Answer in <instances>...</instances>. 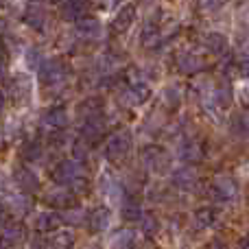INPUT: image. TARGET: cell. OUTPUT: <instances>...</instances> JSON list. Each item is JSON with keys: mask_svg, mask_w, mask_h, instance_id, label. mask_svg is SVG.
Returning a JSON list of instances; mask_svg holds the SVG:
<instances>
[{"mask_svg": "<svg viewBox=\"0 0 249 249\" xmlns=\"http://www.w3.org/2000/svg\"><path fill=\"white\" fill-rule=\"evenodd\" d=\"M55 181L59 186H68L74 193H81L86 186V175H83V164L79 160H64L53 173Z\"/></svg>", "mask_w": 249, "mask_h": 249, "instance_id": "obj_1", "label": "cell"}, {"mask_svg": "<svg viewBox=\"0 0 249 249\" xmlns=\"http://www.w3.org/2000/svg\"><path fill=\"white\" fill-rule=\"evenodd\" d=\"M131 151V133L129 131H116L107 138L105 142V158L118 162V160L127 158V153Z\"/></svg>", "mask_w": 249, "mask_h": 249, "instance_id": "obj_2", "label": "cell"}, {"mask_svg": "<svg viewBox=\"0 0 249 249\" xmlns=\"http://www.w3.org/2000/svg\"><path fill=\"white\" fill-rule=\"evenodd\" d=\"M142 164H144L146 171L162 175V173H166L171 168V158H168V153L162 146H144V151H142Z\"/></svg>", "mask_w": 249, "mask_h": 249, "instance_id": "obj_3", "label": "cell"}, {"mask_svg": "<svg viewBox=\"0 0 249 249\" xmlns=\"http://www.w3.org/2000/svg\"><path fill=\"white\" fill-rule=\"evenodd\" d=\"M212 195L219 203H232L238 197V186L234 177L230 175H216L212 179Z\"/></svg>", "mask_w": 249, "mask_h": 249, "instance_id": "obj_4", "label": "cell"}, {"mask_svg": "<svg viewBox=\"0 0 249 249\" xmlns=\"http://www.w3.org/2000/svg\"><path fill=\"white\" fill-rule=\"evenodd\" d=\"M68 127V112L66 107H51L42 116V131L48 136H57L59 131Z\"/></svg>", "mask_w": 249, "mask_h": 249, "instance_id": "obj_5", "label": "cell"}, {"mask_svg": "<svg viewBox=\"0 0 249 249\" xmlns=\"http://www.w3.org/2000/svg\"><path fill=\"white\" fill-rule=\"evenodd\" d=\"M99 188L103 199L109 203V206H123V186L118 184V179L112 175V173H103L99 179Z\"/></svg>", "mask_w": 249, "mask_h": 249, "instance_id": "obj_6", "label": "cell"}, {"mask_svg": "<svg viewBox=\"0 0 249 249\" xmlns=\"http://www.w3.org/2000/svg\"><path fill=\"white\" fill-rule=\"evenodd\" d=\"M151 96V88L146 81L140 83H127V88L121 92V103L129 105V107H136V105H142L146 99Z\"/></svg>", "mask_w": 249, "mask_h": 249, "instance_id": "obj_7", "label": "cell"}, {"mask_svg": "<svg viewBox=\"0 0 249 249\" xmlns=\"http://www.w3.org/2000/svg\"><path fill=\"white\" fill-rule=\"evenodd\" d=\"M177 155L186 164H199L203 160V144L197 138H184L177 146Z\"/></svg>", "mask_w": 249, "mask_h": 249, "instance_id": "obj_8", "label": "cell"}, {"mask_svg": "<svg viewBox=\"0 0 249 249\" xmlns=\"http://www.w3.org/2000/svg\"><path fill=\"white\" fill-rule=\"evenodd\" d=\"M39 79H42L46 86H59L66 79V68L59 59H46L39 68Z\"/></svg>", "mask_w": 249, "mask_h": 249, "instance_id": "obj_9", "label": "cell"}, {"mask_svg": "<svg viewBox=\"0 0 249 249\" xmlns=\"http://www.w3.org/2000/svg\"><path fill=\"white\" fill-rule=\"evenodd\" d=\"M171 181H173V186H175V188L186 190V193H193V190H197V186H199L197 173H195L193 168H188V166L175 168V171H173V175H171Z\"/></svg>", "mask_w": 249, "mask_h": 249, "instance_id": "obj_10", "label": "cell"}, {"mask_svg": "<svg viewBox=\"0 0 249 249\" xmlns=\"http://www.w3.org/2000/svg\"><path fill=\"white\" fill-rule=\"evenodd\" d=\"M31 210V201L22 193H4V212L16 219L24 216Z\"/></svg>", "mask_w": 249, "mask_h": 249, "instance_id": "obj_11", "label": "cell"}, {"mask_svg": "<svg viewBox=\"0 0 249 249\" xmlns=\"http://www.w3.org/2000/svg\"><path fill=\"white\" fill-rule=\"evenodd\" d=\"M61 221H64L61 214H57V212H53V210H44V212H37V214H35L33 228L37 230V232H55V230L61 225Z\"/></svg>", "mask_w": 249, "mask_h": 249, "instance_id": "obj_12", "label": "cell"}, {"mask_svg": "<svg viewBox=\"0 0 249 249\" xmlns=\"http://www.w3.org/2000/svg\"><path fill=\"white\" fill-rule=\"evenodd\" d=\"M105 133V121H103V116H92V118H86L81 124V138H83V142H94V140H99L101 136Z\"/></svg>", "mask_w": 249, "mask_h": 249, "instance_id": "obj_13", "label": "cell"}, {"mask_svg": "<svg viewBox=\"0 0 249 249\" xmlns=\"http://www.w3.org/2000/svg\"><path fill=\"white\" fill-rule=\"evenodd\" d=\"M24 238H26V232H24V228H22V223H18V221H7V223L2 225L4 249H9L13 245H20Z\"/></svg>", "mask_w": 249, "mask_h": 249, "instance_id": "obj_14", "label": "cell"}, {"mask_svg": "<svg viewBox=\"0 0 249 249\" xmlns=\"http://www.w3.org/2000/svg\"><path fill=\"white\" fill-rule=\"evenodd\" d=\"M177 68L184 74H197L199 70H203V59L193 51H186L177 55Z\"/></svg>", "mask_w": 249, "mask_h": 249, "instance_id": "obj_15", "label": "cell"}, {"mask_svg": "<svg viewBox=\"0 0 249 249\" xmlns=\"http://www.w3.org/2000/svg\"><path fill=\"white\" fill-rule=\"evenodd\" d=\"M46 201L51 206H59V208H74L77 203V193L70 188H55L46 195Z\"/></svg>", "mask_w": 249, "mask_h": 249, "instance_id": "obj_16", "label": "cell"}, {"mask_svg": "<svg viewBox=\"0 0 249 249\" xmlns=\"http://www.w3.org/2000/svg\"><path fill=\"white\" fill-rule=\"evenodd\" d=\"M109 223H112V214H109V210L105 206L94 208L88 214V225H90L92 232H105L109 228Z\"/></svg>", "mask_w": 249, "mask_h": 249, "instance_id": "obj_17", "label": "cell"}, {"mask_svg": "<svg viewBox=\"0 0 249 249\" xmlns=\"http://www.w3.org/2000/svg\"><path fill=\"white\" fill-rule=\"evenodd\" d=\"M13 179H16L18 188H22L24 193H33V190L39 188V179H37V175H35V171H31V168H22V166L16 168Z\"/></svg>", "mask_w": 249, "mask_h": 249, "instance_id": "obj_18", "label": "cell"}, {"mask_svg": "<svg viewBox=\"0 0 249 249\" xmlns=\"http://www.w3.org/2000/svg\"><path fill=\"white\" fill-rule=\"evenodd\" d=\"M86 11H88L86 0H64V4H61V16H64V20L79 22L86 18Z\"/></svg>", "mask_w": 249, "mask_h": 249, "instance_id": "obj_19", "label": "cell"}, {"mask_svg": "<svg viewBox=\"0 0 249 249\" xmlns=\"http://www.w3.org/2000/svg\"><path fill=\"white\" fill-rule=\"evenodd\" d=\"M133 20H136V7H133V4H124L121 11L116 13V18H114L112 29L116 31V33H124V31L133 24Z\"/></svg>", "mask_w": 249, "mask_h": 249, "instance_id": "obj_20", "label": "cell"}, {"mask_svg": "<svg viewBox=\"0 0 249 249\" xmlns=\"http://www.w3.org/2000/svg\"><path fill=\"white\" fill-rule=\"evenodd\" d=\"M214 223H216V214L210 208H201V210H197L193 214L195 230H210V228H214Z\"/></svg>", "mask_w": 249, "mask_h": 249, "instance_id": "obj_21", "label": "cell"}, {"mask_svg": "<svg viewBox=\"0 0 249 249\" xmlns=\"http://www.w3.org/2000/svg\"><path fill=\"white\" fill-rule=\"evenodd\" d=\"M109 249H136V234L131 230H121L112 236Z\"/></svg>", "mask_w": 249, "mask_h": 249, "instance_id": "obj_22", "label": "cell"}, {"mask_svg": "<svg viewBox=\"0 0 249 249\" xmlns=\"http://www.w3.org/2000/svg\"><path fill=\"white\" fill-rule=\"evenodd\" d=\"M77 31H79V35H83V37L94 39L101 35V22L96 20V18H83V20L77 22Z\"/></svg>", "mask_w": 249, "mask_h": 249, "instance_id": "obj_23", "label": "cell"}, {"mask_svg": "<svg viewBox=\"0 0 249 249\" xmlns=\"http://www.w3.org/2000/svg\"><path fill=\"white\" fill-rule=\"evenodd\" d=\"M74 245V236L72 232H66V230H59V232H53V236L48 238V249H72Z\"/></svg>", "mask_w": 249, "mask_h": 249, "instance_id": "obj_24", "label": "cell"}, {"mask_svg": "<svg viewBox=\"0 0 249 249\" xmlns=\"http://www.w3.org/2000/svg\"><path fill=\"white\" fill-rule=\"evenodd\" d=\"M203 48H206L208 53H212V55H221V53L228 48V39L221 33H208L206 37H203Z\"/></svg>", "mask_w": 249, "mask_h": 249, "instance_id": "obj_25", "label": "cell"}, {"mask_svg": "<svg viewBox=\"0 0 249 249\" xmlns=\"http://www.w3.org/2000/svg\"><path fill=\"white\" fill-rule=\"evenodd\" d=\"M140 44L146 48H155L160 44V29L153 24H144V29H142L140 33Z\"/></svg>", "mask_w": 249, "mask_h": 249, "instance_id": "obj_26", "label": "cell"}, {"mask_svg": "<svg viewBox=\"0 0 249 249\" xmlns=\"http://www.w3.org/2000/svg\"><path fill=\"white\" fill-rule=\"evenodd\" d=\"M121 214L124 221H140V216H142L140 203H138L136 199H124L121 206Z\"/></svg>", "mask_w": 249, "mask_h": 249, "instance_id": "obj_27", "label": "cell"}, {"mask_svg": "<svg viewBox=\"0 0 249 249\" xmlns=\"http://www.w3.org/2000/svg\"><path fill=\"white\" fill-rule=\"evenodd\" d=\"M44 20H46V16H44L42 7H37V4H35V7H31L29 11H26V24L33 26V29H42Z\"/></svg>", "mask_w": 249, "mask_h": 249, "instance_id": "obj_28", "label": "cell"}, {"mask_svg": "<svg viewBox=\"0 0 249 249\" xmlns=\"http://www.w3.org/2000/svg\"><path fill=\"white\" fill-rule=\"evenodd\" d=\"M162 101H164V105H166V107L175 109L177 105H179V101H181V90H179V88H175V86L166 88V90L162 92Z\"/></svg>", "mask_w": 249, "mask_h": 249, "instance_id": "obj_29", "label": "cell"}, {"mask_svg": "<svg viewBox=\"0 0 249 249\" xmlns=\"http://www.w3.org/2000/svg\"><path fill=\"white\" fill-rule=\"evenodd\" d=\"M140 228H142V232H144V236H155V234L160 232V221L155 219L153 214H146V216H142Z\"/></svg>", "mask_w": 249, "mask_h": 249, "instance_id": "obj_30", "label": "cell"}, {"mask_svg": "<svg viewBox=\"0 0 249 249\" xmlns=\"http://www.w3.org/2000/svg\"><path fill=\"white\" fill-rule=\"evenodd\" d=\"M118 64H121V61H118L114 55H105V57H101V72L109 74L112 70H116V66H118Z\"/></svg>", "mask_w": 249, "mask_h": 249, "instance_id": "obj_31", "label": "cell"}, {"mask_svg": "<svg viewBox=\"0 0 249 249\" xmlns=\"http://www.w3.org/2000/svg\"><path fill=\"white\" fill-rule=\"evenodd\" d=\"M199 9L206 13H212V11H219L221 4H223V0H197Z\"/></svg>", "mask_w": 249, "mask_h": 249, "instance_id": "obj_32", "label": "cell"}, {"mask_svg": "<svg viewBox=\"0 0 249 249\" xmlns=\"http://www.w3.org/2000/svg\"><path fill=\"white\" fill-rule=\"evenodd\" d=\"M24 158L29 160V162H35V160H39V158H42V146L35 144V142H33V144H29L24 149Z\"/></svg>", "mask_w": 249, "mask_h": 249, "instance_id": "obj_33", "label": "cell"}, {"mask_svg": "<svg viewBox=\"0 0 249 249\" xmlns=\"http://www.w3.org/2000/svg\"><path fill=\"white\" fill-rule=\"evenodd\" d=\"M83 212L81 210H74V208H70V212H66L64 214V221H68V223H72V225H79V223H83Z\"/></svg>", "mask_w": 249, "mask_h": 249, "instance_id": "obj_34", "label": "cell"}, {"mask_svg": "<svg viewBox=\"0 0 249 249\" xmlns=\"http://www.w3.org/2000/svg\"><path fill=\"white\" fill-rule=\"evenodd\" d=\"M26 59H29V64L33 66H37V70L42 68V64H44V59H42V55H39V51H29V55H26Z\"/></svg>", "mask_w": 249, "mask_h": 249, "instance_id": "obj_35", "label": "cell"}, {"mask_svg": "<svg viewBox=\"0 0 249 249\" xmlns=\"http://www.w3.org/2000/svg\"><path fill=\"white\" fill-rule=\"evenodd\" d=\"M234 121L238 123V127H241V131H249V112H241Z\"/></svg>", "mask_w": 249, "mask_h": 249, "instance_id": "obj_36", "label": "cell"}, {"mask_svg": "<svg viewBox=\"0 0 249 249\" xmlns=\"http://www.w3.org/2000/svg\"><path fill=\"white\" fill-rule=\"evenodd\" d=\"M241 72H243V77L249 81V51H245L243 57H241Z\"/></svg>", "mask_w": 249, "mask_h": 249, "instance_id": "obj_37", "label": "cell"}, {"mask_svg": "<svg viewBox=\"0 0 249 249\" xmlns=\"http://www.w3.org/2000/svg\"><path fill=\"white\" fill-rule=\"evenodd\" d=\"M236 249H249V236L241 238V241H238V245H236Z\"/></svg>", "mask_w": 249, "mask_h": 249, "instance_id": "obj_38", "label": "cell"}, {"mask_svg": "<svg viewBox=\"0 0 249 249\" xmlns=\"http://www.w3.org/2000/svg\"><path fill=\"white\" fill-rule=\"evenodd\" d=\"M208 249H228V247H225L221 241H212L210 245H208Z\"/></svg>", "mask_w": 249, "mask_h": 249, "instance_id": "obj_39", "label": "cell"}, {"mask_svg": "<svg viewBox=\"0 0 249 249\" xmlns=\"http://www.w3.org/2000/svg\"><path fill=\"white\" fill-rule=\"evenodd\" d=\"M247 208H249V190H247Z\"/></svg>", "mask_w": 249, "mask_h": 249, "instance_id": "obj_40", "label": "cell"}, {"mask_svg": "<svg viewBox=\"0 0 249 249\" xmlns=\"http://www.w3.org/2000/svg\"><path fill=\"white\" fill-rule=\"evenodd\" d=\"M105 2H109V4H112V2H116V0H105Z\"/></svg>", "mask_w": 249, "mask_h": 249, "instance_id": "obj_41", "label": "cell"}]
</instances>
